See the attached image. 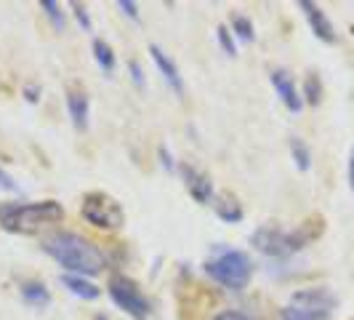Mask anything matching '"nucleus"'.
<instances>
[{"label":"nucleus","mask_w":354,"mask_h":320,"mask_svg":"<svg viewBox=\"0 0 354 320\" xmlns=\"http://www.w3.org/2000/svg\"><path fill=\"white\" fill-rule=\"evenodd\" d=\"M43 251L53 256L67 269L83 272V275H99L104 269V254L96 249L91 240L75 235V232H53L43 240Z\"/></svg>","instance_id":"obj_1"},{"label":"nucleus","mask_w":354,"mask_h":320,"mask_svg":"<svg viewBox=\"0 0 354 320\" xmlns=\"http://www.w3.org/2000/svg\"><path fill=\"white\" fill-rule=\"evenodd\" d=\"M322 232V219H309L299 230H280V227H259L250 235V243L272 259H288L306 249Z\"/></svg>","instance_id":"obj_2"},{"label":"nucleus","mask_w":354,"mask_h":320,"mask_svg":"<svg viewBox=\"0 0 354 320\" xmlns=\"http://www.w3.org/2000/svg\"><path fill=\"white\" fill-rule=\"evenodd\" d=\"M64 219V208L56 200L40 203H0V227L17 235H35L46 224Z\"/></svg>","instance_id":"obj_3"},{"label":"nucleus","mask_w":354,"mask_h":320,"mask_svg":"<svg viewBox=\"0 0 354 320\" xmlns=\"http://www.w3.org/2000/svg\"><path fill=\"white\" fill-rule=\"evenodd\" d=\"M336 310V296L328 288H304L296 291L290 304L280 310L283 320H330Z\"/></svg>","instance_id":"obj_4"},{"label":"nucleus","mask_w":354,"mask_h":320,"mask_svg":"<svg viewBox=\"0 0 354 320\" xmlns=\"http://www.w3.org/2000/svg\"><path fill=\"white\" fill-rule=\"evenodd\" d=\"M205 272L224 288L243 291L248 285L250 275H253V265H250V259L243 251H221L216 259H211L205 265Z\"/></svg>","instance_id":"obj_5"},{"label":"nucleus","mask_w":354,"mask_h":320,"mask_svg":"<svg viewBox=\"0 0 354 320\" xmlns=\"http://www.w3.org/2000/svg\"><path fill=\"white\" fill-rule=\"evenodd\" d=\"M80 211H83V219L99 230H120L125 224L123 206L106 193H88L83 197Z\"/></svg>","instance_id":"obj_6"},{"label":"nucleus","mask_w":354,"mask_h":320,"mask_svg":"<svg viewBox=\"0 0 354 320\" xmlns=\"http://www.w3.org/2000/svg\"><path fill=\"white\" fill-rule=\"evenodd\" d=\"M109 296L120 310H125L133 320H149L152 318V304L147 302L142 288L125 275H112L109 278Z\"/></svg>","instance_id":"obj_7"},{"label":"nucleus","mask_w":354,"mask_h":320,"mask_svg":"<svg viewBox=\"0 0 354 320\" xmlns=\"http://www.w3.org/2000/svg\"><path fill=\"white\" fill-rule=\"evenodd\" d=\"M299 8L304 11V17H306V21H309L312 33H315L319 40H325V43H333V40H336L333 24H330V19L325 17V11H322L319 6L309 3V0H301V3H299Z\"/></svg>","instance_id":"obj_8"},{"label":"nucleus","mask_w":354,"mask_h":320,"mask_svg":"<svg viewBox=\"0 0 354 320\" xmlns=\"http://www.w3.org/2000/svg\"><path fill=\"white\" fill-rule=\"evenodd\" d=\"M272 86L277 91V96L283 99V105L290 109V112H299L301 109V94L296 91V83H293V78L288 75L285 70H274L272 72Z\"/></svg>","instance_id":"obj_9"},{"label":"nucleus","mask_w":354,"mask_h":320,"mask_svg":"<svg viewBox=\"0 0 354 320\" xmlns=\"http://www.w3.org/2000/svg\"><path fill=\"white\" fill-rule=\"evenodd\" d=\"M181 174H184V181H187L189 195L195 197L197 203H208V200H211L213 197L211 177H205L203 171H197L195 166H184V168H181Z\"/></svg>","instance_id":"obj_10"},{"label":"nucleus","mask_w":354,"mask_h":320,"mask_svg":"<svg viewBox=\"0 0 354 320\" xmlns=\"http://www.w3.org/2000/svg\"><path fill=\"white\" fill-rule=\"evenodd\" d=\"M149 53H152V59H155V64H158V70L162 72V78L168 80V86L176 91L178 96L184 94V80H181V72H178L176 62L168 56V53L162 51L160 46H149Z\"/></svg>","instance_id":"obj_11"},{"label":"nucleus","mask_w":354,"mask_h":320,"mask_svg":"<svg viewBox=\"0 0 354 320\" xmlns=\"http://www.w3.org/2000/svg\"><path fill=\"white\" fill-rule=\"evenodd\" d=\"M67 107H70V118L75 128H86L88 125V96L83 91H70L67 94Z\"/></svg>","instance_id":"obj_12"},{"label":"nucleus","mask_w":354,"mask_h":320,"mask_svg":"<svg viewBox=\"0 0 354 320\" xmlns=\"http://www.w3.org/2000/svg\"><path fill=\"white\" fill-rule=\"evenodd\" d=\"M213 208L218 213V219H224V222H230V224L243 219V206H240V200L232 195V193H221V195L216 197Z\"/></svg>","instance_id":"obj_13"},{"label":"nucleus","mask_w":354,"mask_h":320,"mask_svg":"<svg viewBox=\"0 0 354 320\" xmlns=\"http://www.w3.org/2000/svg\"><path fill=\"white\" fill-rule=\"evenodd\" d=\"M62 283L67 285L75 296H80V299H96L99 296V288L88 283V281H83V278H77V275H64Z\"/></svg>","instance_id":"obj_14"},{"label":"nucleus","mask_w":354,"mask_h":320,"mask_svg":"<svg viewBox=\"0 0 354 320\" xmlns=\"http://www.w3.org/2000/svg\"><path fill=\"white\" fill-rule=\"evenodd\" d=\"M21 296H24V302L32 304V307H46V304L51 302V294H48V288L43 283H24L21 285Z\"/></svg>","instance_id":"obj_15"},{"label":"nucleus","mask_w":354,"mask_h":320,"mask_svg":"<svg viewBox=\"0 0 354 320\" xmlns=\"http://www.w3.org/2000/svg\"><path fill=\"white\" fill-rule=\"evenodd\" d=\"M93 56H96L99 67H102L106 75H112V72H115L118 62H115V53H112V48L106 46L104 40H93Z\"/></svg>","instance_id":"obj_16"},{"label":"nucleus","mask_w":354,"mask_h":320,"mask_svg":"<svg viewBox=\"0 0 354 320\" xmlns=\"http://www.w3.org/2000/svg\"><path fill=\"white\" fill-rule=\"evenodd\" d=\"M290 152H293L296 166H299L301 171H309V166H312V152H309L306 142L299 139V136H293V139H290Z\"/></svg>","instance_id":"obj_17"},{"label":"nucleus","mask_w":354,"mask_h":320,"mask_svg":"<svg viewBox=\"0 0 354 320\" xmlns=\"http://www.w3.org/2000/svg\"><path fill=\"white\" fill-rule=\"evenodd\" d=\"M40 8L46 11V17L53 21L56 30H64V14H62V6L53 3V0H40Z\"/></svg>","instance_id":"obj_18"},{"label":"nucleus","mask_w":354,"mask_h":320,"mask_svg":"<svg viewBox=\"0 0 354 320\" xmlns=\"http://www.w3.org/2000/svg\"><path fill=\"white\" fill-rule=\"evenodd\" d=\"M304 96L309 105H317L319 96H322V86H319L317 75H306V83H304Z\"/></svg>","instance_id":"obj_19"},{"label":"nucleus","mask_w":354,"mask_h":320,"mask_svg":"<svg viewBox=\"0 0 354 320\" xmlns=\"http://www.w3.org/2000/svg\"><path fill=\"white\" fill-rule=\"evenodd\" d=\"M232 27L237 30V35L243 37V40H253V24L245 17H234L232 19Z\"/></svg>","instance_id":"obj_20"},{"label":"nucleus","mask_w":354,"mask_h":320,"mask_svg":"<svg viewBox=\"0 0 354 320\" xmlns=\"http://www.w3.org/2000/svg\"><path fill=\"white\" fill-rule=\"evenodd\" d=\"M216 35H218V43H221V48L230 53V56H234V40H232L230 30H227V27H218V30H216Z\"/></svg>","instance_id":"obj_21"},{"label":"nucleus","mask_w":354,"mask_h":320,"mask_svg":"<svg viewBox=\"0 0 354 320\" xmlns=\"http://www.w3.org/2000/svg\"><path fill=\"white\" fill-rule=\"evenodd\" d=\"M72 11H75L77 21L83 24V30H91V19H88V11H86V6H80V3H72Z\"/></svg>","instance_id":"obj_22"},{"label":"nucleus","mask_w":354,"mask_h":320,"mask_svg":"<svg viewBox=\"0 0 354 320\" xmlns=\"http://www.w3.org/2000/svg\"><path fill=\"white\" fill-rule=\"evenodd\" d=\"M0 190H8V193H17V181L11 179V174H6L3 168H0Z\"/></svg>","instance_id":"obj_23"},{"label":"nucleus","mask_w":354,"mask_h":320,"mask_svg":"<svg viewBox=\"0 0 354 320\" xmlns=\"http://www.w3.org/2000/svg\"><path fill=\"white\" fill-rule=\"evenodd\" d=\"M118 8H120L123 14H128L131 19H139V11H136V3H131V0H120V3H118Z\"/></svg>","instance_id":"obj_24"},{"label":"nucleus","mask_w":354,"mask_h":320,"mask_svg":"<svg viewBox=\"0 0 354 320\" xmlns=\"http://www.w3.org/2000/svg\"><path fill=\"white\" fill-rule=\"evenodd\" d=\"M213 320H250L248 315H243V312H218V315H216V318Z\"/></svg>","instance_id":"obj_25"},{"label":"nucleus","mask_w":354,"mask_h":320,"mask_svg":"<svg viewBox=\"0 0 354 320\" xmlns=\"http://www.w3.org/2000/svg\"><path fill=\"white\" fill-rule=\"evenodd\" d=\"M349 184L354 190V150H352V158H349Z\"/></svg>","instance_id":"obj_26"},{"label":"nucleus","mask_w":354,"mask_h":320,"mask_svg":"<svg viewBox=\"0 0 354 320\" xmlns=\"http://www.w3.org/2000/svg\"><path fill=\"white\" fill-rule=\"evenodd\" d=\"M160 155H162V166H165V168H174V163H171V155H165V147L160 150Z\"/></svg>","instance_id":"obj_27"},{"label":"nucleus","mask_w":354,"mask_h":320,"mask_svg":"<svg viewBox=\"0 0 354 320\" xmlns=\"http://www.w3.org/2000/svg\"><path fill=\"white\" fill-rule=\"evenodd\" d=\"M131 70H133V78H136V83H142V70H139V64H136V62L131 64Z\"/></svg>","instance_id":"obj_28"},{"label":"nucleus","mask_w":354,"mask_h":320,"mask_svg":"<svg viewBox=\"0 0 354 320\" xmlns=\"http://www.w3.org/2000/svg\"><path fill=\"white\" fill-rule=\"evenodd\" d=\"M27 99H30V102H37V89L30 86V89H27Z\"/></svg>","instance_id":"obj_29"},{"label":"nucleus","mask_w":354,"mask_h":320,"mask_svg":"<svg viewBox=\"0 0 354 320\" xmlns=\"http://www.w3.org/2000/svg\"><path fill=\"white\" fill-rule=\"evenodd\" d=\"M96 320H106V318H104V315H96Z\"/></svg>","instance_id":"obj_30"}]
</instances>
